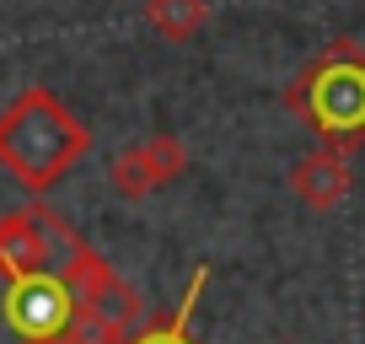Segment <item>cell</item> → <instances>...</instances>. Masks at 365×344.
<instances>
[{
    "label": "cell",
    "mask_w": 365,
    "mask_h": 344,
    "mask_svg": "<svg viewBox=\"0 0 365 344\" xmlns=\"http://www.w3.org/2000/svg\"><path fill=\"white\" fill-rule=\"evenodd\" d=\"M65 264H0V344H97L91 333L97 307L76 290Z\"/></svg>",
    "instance_id": "obj_1"
},
{
    "label": "cell",
    "mask_w": 365,
    "mask_h": 344,
    "mask_svg": "<svg viewBox=\"0 0 365 344\" xmlns=\"http://www.w3.org/2000/svg\"><path fill=\"white\" fill-rule=\"evenodd\" d=\"M76 151H81V129L70 124L54 103H43V97H27V103L0 124V161L33 188L54 183L59 167H65Z\"/></svg>",
    "instance_id": "obj_2"
},
{
    "label": "cell",
    "mask_w": 365,
    "mask_h": 344,
    "mask_svg": "<svg viewBox=\"0 0 365 344\" xmlns=\"http://www.w3.org/2000/svg\"><path fill=\"white\" fill-rule=\"evenodd\" d=\"M301 113L333 146L365 140V59L354 49H333L328 59L312 65V76L301 81Z\"/></svg>",
    "instance_id": "obj_3"
},
{
    "label": "cell",
    "mask_w": 365,
    "mask_h": 344,
    "mask_svg": "<svg viewBox=\"0 0 365 344\" xmlns=\"http://www.w3.org/2000/svg\"><path fill=\"white\" fill-rule=\"evenodd\" d=\"M199 285H205V275H194V285H188V301H182V307H178V312H172V318H167V323H156V328H150V333H140V339H135V344H199V339H194V333H188V318H194V312H188V307H194V296H199Z\"/></svg>",
    "instance_id": "obj_4"
}]
</instances>
